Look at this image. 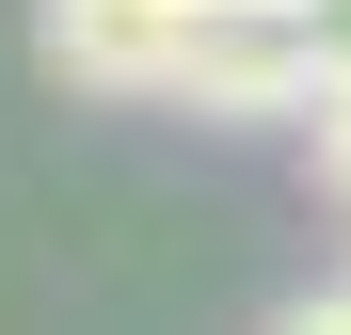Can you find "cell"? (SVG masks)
Wrapping results in <instances>:
<instances>
[{"instance_id":"6da1fadb","label":"cell","mask_w":351,"mask_h":335,"mask_svg":"<svg viewBox=\"0 0 351 335\" xmlns=\"http://www.w3.org/2000/svg\"><path fill=\"white\" fill-rule=\"evenodd\" d=\"M319 32L304 16H208L192 48H176V80H160V112H208V128H304L319 112Z\"/></svg>"},{"instance_id":"7a4b0ae2","label":"cell","mask_w":351,"mask_h":335,"mask_svg":"<svg viewBox=\"0 0 351 335\" xmlns=\"http://www.w3.org/2000/svg\"><path fill=\"white\" fill-rule=\"evenodd\" d=\"M304 128H319V176H335V192H351V64H335V80H319V112H304Z\"/></svg>"},{"instance_id":"3957f363","label":"cell","mask_w":351,"mask_h":335,"mask_svg":"<svg viewBox=\"0 0 351 335\" xmlns=\"http://www.w3.org/2000/svg\"><path fill=\"white\" fill-rule=\"evenodd\" d=\"M271 335H351V288H304V303H271Z\"/></svg>"},{"instance_id":"277c9868","label":"cell","mask_w":351,"mask_h":335,"mask_svg":"<svg viewBox=\"0 0 351 335\" xmlns=\"http://www.w3.org/2000/svg\"><path fill=\"white\" fill-rule=\"evenodd\" d=\"M304 32H319V64H351V0H304Z\"/></svg>"}]
</instances>
